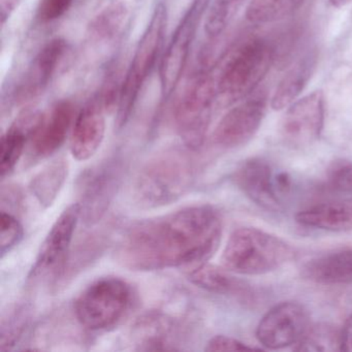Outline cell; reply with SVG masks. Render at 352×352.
<instances>
[{
  "mask_svg": "<svg viewBox=\"0 0 352 352\" xmlns=\"http://www.w3.org/2000/svg\"><path fill=\"white\" fill-rule=\"evenodd\" d=\"M222 218L209 205L192 206L129 226L117 245V261L131 271L205 265L221 242Z\"/></svg>",
  "mask_w": 352,
  "mask_h": 352,
  "instance_id": "1",
  "label": "cell"
},
{
  "mask_svg": "<svg viewBox=\"0 0 352 352\" xmlns=\"http://www.w3.org/2000/svg\"><path fill=\"white\" fill-rule=\"evenodd\" d=\"M187 148L164 150L150 158L138 173L133 199L142 209H156L179 201L197 180V164Z\"/></svg>",
  "mask_w": 352,
  "mask_h": 352,
  "instance_id": "2",
  "label": "cell"
},
{
  "mask_svg": "<svg viewBox=\"0 0 352 352\" xmlns=\"http://www.w3.org/2000/svg\"><path fill=\"white\" fill-rule=\"evenodd\" d=\"M294 256V248L279 236L258 228H241L228 238L222 263L232 273L256 276L276 271Z\"/></svg>",
  "mask_w": 352,
  "mask_h": 352,
  "instance_id": "3",
  "label": "cell"
},
{
  "mask_svg": "<svg viewBox=\"0 0 352 352\" xmlns=\"http://www.w3.org/2000/svg\"><path fill=\"white\" fill-rule=\"evenodd\" d=\"M168 26L166 3H158L154 8L149 23L138 43L133 60L122 81L116 112V127L122 129L131 119L140 94L148 78L162 55Z\"/></svg>",
  "mask_w": 352,
  "mask_h": 352,
  "instance_id": "4",
  "label": "cell"
},
{
  "mask_svg": "<svg viewBox=\"0 0 352 352\" xmlns=\"http://www.w3.org/2000/svg\"><path fill=\"white\" fill-rule=\"evenodd\" d=\"M213 69L207 58L201 60L175 111L177 131L192 151L199 150L205 142L217 100V78Z\"/></svg>",
  "mask_w": 352,
  "mask_h": 352,
  "instance_id": "5",
  "label": "cell"
},
{
  "mask_svg": "<svg viewBox=\"0 0 352 352\" xmlns=\"http://www.w3.org/2000/svg\"><path fill=\"white\" fill-rule=\"evenodd\" d=\"M274 60V49L263 40L248 41L228 59L217 77V102L228 107L250 96Z\"/></svg>",
  "mask_w": 352,
  "mask_h": 352,
  "instance_id": "6",
  "label": "cell"
},
{
  "mask_svg": "<svg viewBox=\"0 0 352 352\" xmlns=\"http://www.w3.org/2000/svg\"><path fill=\"white\" fill-rule=\"evenodd\" d=\"M133 302V289L127 282L104 277L81 292L74 305V312L79 324L87 331H109L123 320Z\"/></svg>",
  "mask_w": 352,
  "mask_h": 352,
  "instance_id": "7",
  "label": "cell"
},
{
  "mask_svg": "<svg viewBox=\"0 0 352 352\" xmlns=\"http://www.w3.org/2000/svg\"><path fill=\"white\" fill-rule=\"evenodd\" d=\"M126 172V162L113 155L87 168L78 178L80 219L87 226H96L108 212Z\"/></svg>",
  "mask_w": 352,
  "mask_h": 352,
  "instance_id": "8",
  "label": "cell"
},
{
  "mask_svg": "<svg viewBox=\"0 0 352 352\" xmlns=\"http://www.w3.org/2000/svg\"><path fill=\"white\" fill-rule=\"evenodd\" d=\"M79 219L78 203L69 206L59 215L42 243L28 274V283L32 285L49 283L55 288L60 286Z\"/></svg>",
  "mask_w": 352,
  "mask_h": 352,
  "instance_id": "9",
  "label": "cell"
},
{
  "mask_svg": "<svg viewBox=\"0 0 352 352\" xmlns=\"http://www.w3.org/2000/svg\"><path fill=\"white\" fill-rule=\"evenodd\" d=\"M211 0H192L177 25L160 58V92L164 100L170 98L184 73L197 30Z\"/></svg>",
  "mask_w": 352,
  "mask_h": 352,
  "instance_id": "10",
  "label": "cell"
},
{
  "mask_svg": "<svg viewBox=\"0 0 352 352\" xmlns=\"http://www.w3.org/2000/svg\"><path fill=\"white\" fill-rule=\"evenodd\" d=\"M232 180L247 197L267 211L281 209L280 193L289 188L288 177L284 173L274 174L269 162L261 158H250L241 164Z\"/></svg>",
  "mask_w": 352,
  "mask_h": 352,
  "instance_id": "11",
  "label": "cell"
},
{
  "mask_svg": "<svg viewBox=\"0 0 352 352\" xmlns=\"http://www.w3.org/2000/svg\"><path fill=\"white\" fill-rule=\"evenodd\" d=\"M310 327L308 311L296 302H282L261 319L256 338L269 349H281L298 343Z\"/></svg>",
  "mask_w": 352,
  "mask_h": 352,
  "instance_id": "12",
  "label": "cell"
},
{
  "mask_svg": "<svg viewBox=\"0 0 352 352\" xmlns=\"http://www.w3.org/2000/svg\"><path fill=\"white\" fill-rule=\"evenodd\" d=\"M324 118L322 92H311L288 107L280 126L282 139L292 147L310 145L322 133Z\"/></svg>",
  "mask_w": 352,
  "mask_h": 352,
  "instance_id": "13",
  "label": "cell"
},
{
  "mask_svg": "<svg viewBox=\"0 0 352 352\" xmlns=\"http://www.w3.org/2000/svg\"><path fill=\"white\" fill-rule=\"evenodd\" d=\"M265 111L267 98L263 94L249 96L222 117L213 133L214 144L226 149L244 145L258 131Z\"/></svg>",
  "mask_w": 352,
  "mask_h": 352,
  "instance_id": "14",
  "label": "cell"
},
{
  "mask_svg": "<svg viewBox=\"0 0 352 352\" xmlns=\"http://www.w3.org/2000/svg\"><path fill=\"white\" fill-rule=\"evenodd\" d=\"M67 44L61 38L47 43L28 67L14 90L16 104H24L40 96L48 87L67 52Z\"/></svg>",
  "mask_w": 352,
  "mask_h": 352,
  "instance_id": "15",
  "label": "cell"
},
{
  "mask_svg": "<svg viewBox=\"0 0 352 352\" xmlns=\"http://www.w3.org/2000/svg\"><path fill=\"white\" fill-rule=\"evenodd\" d=\"M107 109L96 94L83 107L74 124L72 155L79 162L90 160L102 146L106 133Z\"/></svg>",
  "mask_w": 352,
  "mask_h": 352,
  "instance_id": "16",
  "label": "cell"
},
{
  "mask_svg": "<svg viewBox=\"0 0 352 352\" xmlns=\"http://www.w3.org/2000/svg\"><path fill=\"white\" fill-rule=\"evenodd\" d=\"M74 116L75 106L71 100L57 102L47 114L43 115L30 140V155L34 160H45L58 151L67 140Z\"/></svg>",
  "mask_w": 352,
  "mask_h": 352,
  "instance_id": "17",
  "label": "cell"
},
{
  "mask_svg": "<svg viewBox=\"0 0 352 352\" xmlns=\"http://www.w3.org/2000/svg\"><path fill=\"white\" fill-rule=\"evenodd\" d=\"M43 115L40 111L26 108L3 133L0 143V174L3 180L15 170L26 143L32 140Z\"/></svg>",
  "mask_w": 352,
  "mask_h": 352,
  "instance_id": "18",
  "label": "cell"
},
{
  "mask_svg": "<svg viewBox=\"0 0 352 352\" xmlns=\"http://www.w3.org/2000/svg\"><path fill=\"white\" fill-rule=\"evenodd\" d=\"M300 270L302 277L321 285L352 284V249H339L313 257Z\"/></svg>",
  "mask_w": 352,
  "mask_h": 352,
  "instance_id": "19",
  "label": "cell"
},
{
  "mask_svg": "<svg viewBox=\"0 0 352 352\" xmlns=\"http://www.w3.org/2000/svg\"><path fill=\"white\" fill-rule=\"evenodd\" d=\"M178 322L162 313H149L138 321L135 329L138 350H179Z\"/></svg>",
  "mask_w": 352,
  "mask_h": 352,
  "instance_id": "20",
  "label": "cell"
},
{
  "mask_svg": "<svg viewBox=\"0 0 352 352\" xmlns=\"http://www.w3.org/2000/svg\"><path fill=\"white\" fill-rule=\"evenodd\" d=\"M300 226L329 232L352 230V197L327 201L302 210L296 215Z\"/></svg>",
  "mask_w": 352,
  "mask_h": 352,
  "instance_id": "21",
  "label": "cell"
},
{
  "mask_svg": "<svg viewBox=\"0 0 352 352\" xmlns=\"http://www.w3.org/2000/svg\"><path fill=\"white\" fill-rule=\"evenodd\" d=\"M228 269L215 265H199L191 270L188 274L189 281L197 287L221 296L242 298L246 294L247 287L244 282L232 276Z\"/></svg>",
  "mask_w": 352,
  "mask_h": 352,
  "instance_id": "22",
  "label": "cell"
},
{
  "mask_svg": "<svg viewBox=\"0 0 352 352\" xmlns=\"http://www.w3.org/2000/svg\"><path fill=\"white\" fill-rule=\"evenodd\" d=\"M129 14V7L123 0H114L109 3L90 22V41L96 44H108L117 40L126 25Z\"/></svg>",
  "mask_w": 352,
  "mask_h": 352,
  "instance_id": "23",
  "label": "cell"
},
{
  "mask_svg": "<svg viewBox=\"0 0 352 352\" xmlns=\"http://www.w3.org/2000/svg\"><path fill=\"white\" fill-rule=\"evenodd\" d=\"M69 172L67 160L58 158L32 179L30 191L43 208L48 209L55 203L67 181Z\"/></svg>",
  "mask_w": 352,
  "mask_h": 352,
  "instance_id": "24",
  "label": "cell"
},
{
  "mask_svg": "<svg viewBox=\"0 0 352 352\" xmlns=\"http://www.w3.org/2000/svg\"><path fill=\"white\" fill-rule=\"evenodd\" d=\"M314 67L313 59L306 58L292 67L276 87L271 100L273 110L282 111L298 100L306 87Z\"/></svg>",
  "mask_w": 352,
  "mask_h": 352,
  "instance_id": "25",
  "label": "cell"
},
{
  "mask_svg": "<svg viewBox=\"0 0 352 352\" xmlns=\"http://www.w3.org/2000/svg\"><path fill=\"white\" fill-rule=\"evenodd\" d=\"M107 244L108 239L104 234H92L85 236L76 247L74 252L71 250L60 286L69 283L80 272L84 271L90 263L96 261L104 252Z\"/></svg>",
  "mask_w": 352,
  "mask_h": 352,
  "instance_id": "26",
  "label": "cell"
},
{
  "mask_svg": "<svg viewBox=\"0 0 352 352\" xmlns=\"http://www.w3.org/2000/svg\"><path fill=\"white\" fill-rule=\"evenodd\" d=\"M32 308L30 305H17L10 309L0 324V350H13L32 324Z\"/></svg>",
  "mask_w": 352,
  "mask_h": 352,
  "instance_id": "27",
  "label": "cell"
},
{
  "mask_svg": "<svg viewBox=\"0 0 352 352\" xmlns=\"http://www.w3.org/2000/svg\"><path fill=\"white\" fill-rule=\"evenodd\" d=\"M304 0H251L246 10L250 23L267 24L292 15Z\"/></svg>",
  "mask_w": 352,
  "mask_h": 352,
  "instance_id": "28",
  "label": "cell"
},
{
  "mask_svg": "<svg viewBox=\"0 0 352 352\" xmlns=\"http://www.w3.org/2000/svg\"><path fill=\"white\" fill-rule=\"evenodd\" d=\"M296 345L298 351H341V331L327 324L310 327Z\"/></svg>",
  "mask_w": 352,
  "mask_h": 352,
  "instance_id": "29",
  "label": "cell"
},
{
  "mask_svg": "<svg viewBox=\"0 0 352 352\" xmlns=\"http://www.w3.org/2000/svg\"><path fill=\"white\" fill-rule=\"evenodd\" d=\"M242 0H213L210 3L206 18L205 30L210 38H216L230 24Z\"/></svg>",
  "mask_w": 352,
  "mask_h": 352,
  "instance_id": "30",
  "label": "cell"
},
{
  "mask_svg": "<svg viewBox=\"0 0 352 352\" xmlns=\"http://www.w3.org/2000/svg\"><path fill=\"white\" fill-rule=\"evenodd\" d=\"M1 232H0V255L5 258L6 255L19 245L24 236V228L19 220L10 212L1 211Z\"/></svg>",
  "mask_w": 352,
  "mask_h": 352,
  "instance_id": "31",
  "label": "cell"
},
{
  "mask_svg": "<svg viewBox=\"0 0 352 352\" xmlns=\"http://www.w3.org/2000/svg\"><path fill=\"white\" fill-rule=\"evenodd\" d=\"M327 184L337 192H352V162L336 160L327 170Z\"/></svg>",
  "mask_w": 352,
  "mask_h": 352,
  "instance_id": "32",
  "label": "cell"
},
{
  "mask_svg": "<svg viewBox=\"0 0 352 352\" xmlns=\"http://www.w3.org/2000/svg\"><path fill=\"white\" fill-rule=\"evenodd\" d=\"M75 0H40L36 9V20L47 24L56 21L71 9Z\"/></svg>",
  "mask_w": 352,
  "mask_h": 352,
  "instance_id": "33",
  "label": "cell"
},
{
  "mask_svg": "<svg viewBox=\"0 0 352 352\" xmlns=\"http://www.w3.org/2000/svg\"><path fill=\"white\" fill-rule=\"evenodd\" d=\"M253 349L240 340L228 336L218 335L210 339L206 346V351H236V350Z\"/></svg>",
  "mask_w": 352,
  "mask_h": 352,
  "instance_id": "34",
  "label": "cell"
},
{
  "mask_svg": "<svg viewBox=\"0 0 352 352\" xmlns=\"http://www.w3.org/2000/svg\"><path fill=\"white\" fill-rule=\"evenodd\" d=\"M21 0H0V24L5 28L13 14L19 8Z\"/></svg>",
  "mask_w": 352,
  "mask_h": 352,
  "instance_id": "35",
  "label": "cell"
},
{
  "mask_svg": "<svg viewBox=\"0 0 352 352\" xmlns=\"http://www.w3.org/2000/svg\"><path fill=\"white\" fill-rule=\"evenodd\" d=\"M341 351L352 352V314L341 331Z\"/></svg>",
  "mask_w": 352,
  "mask_h": 352,
  "instance_id": "36",
  "label": "cell"
},
{
  "mask_svg": "<svg viewBox=\"0 0 352 352\" xmlns=\"http://www.w3.org/2000/svg\"><path fill=\"white\" fill-rule=\"evenodd\" d=\"M352 0H329V3L331 6L336 8L345 7V6L349 5Z\"/></svg>",
  "mask_w": 352,
  "mask_h": 352,
  "instance_id": "37",
  "label": "cell"
}]
</instances>
